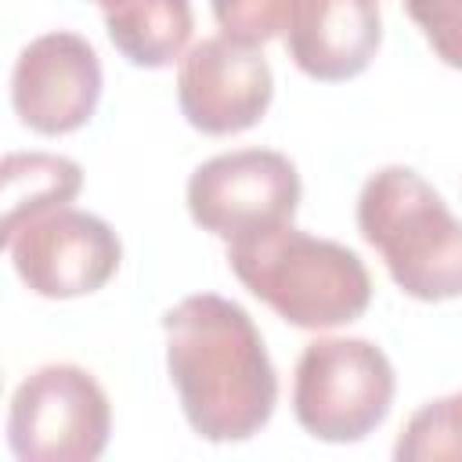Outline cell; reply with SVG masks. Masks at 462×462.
Wrapping results in <instances>:
<instances>
[{
    "mask_svg": "<svg viewBox=\"0 0 462 462\" xmlns=\"http://www.w3.org/2000/svg\"><path fill=\"white\" fill-rule=\"evenodd\" d=\"M166 368L188 426L209 444L256 437L278 404V372L249 310L195 292L162 314Z\"/></svg>",
    "mask_w": 462,
    "mask_h": 462,
    "instance_id": "6da1fadb",
    "label": "cell"
},
{
    "mask_svg": "<svg viewBox=\"0 0 462 462\" xmlns=\"http://www.w3.org/2000/svg\"><path fill=\"white\" fill-rule=\"evenodd\" d=\"M235 278L296 328H339L357 321L372 303V274L365 260L292 224L227 242Z\"/></svg>",
    "mask_w": 462,
    "mask_h": 462,
    "instance_id": "7a4b0ae2",
    "label": "cell"
},
{
    "mask_svg": "<svg viewBox=\"0 0 462 462\" xmlns=\"http://www.w3.org/2000/svg\"><path fill=\"white\" fill-rule=\"evenodd\" d=\"M357 231L404 296L419 303L462 296V220L411 166H383L365 180Z\"/></svg>",
    "mask_w": 462,
    "mask_h": 462,
    "instance_id": "3957f363",
    "label": "cell"
},
{
    "mask_svg": "<svg viewBox=\"0 0 462 462\" xmlns=\"http://www.w3.org/2000/svg\"><path fill=\"white\" fill-rule=\"evenodd\" d=\"M397 375L383 346L357 336H321L292 372V415L314 440L357 444L393 408Z\"/></svg>",
    "mask_w": 462,
    "mask_h": 462,
    "instance_id": "277c9868",
    "label": "cell"
},
{
    "mask_svg": "<svg viewBox=\"0 0 462 462\" xmlns=\"http://www.w3.org/2000/svg\"><path fill=\"white\" fill-rule=\"evenodd\" d=\"M108 437V393L79 365H40L11 393L7 448L18 462H94Z\"/></svg>",
    "mask_w": 462,
    "mask_h": 462,
    "instance_id": "5b68a950",
    "label": "cell"
},
{
    "mask_svg": "<svg viewBox=\"0 0 462 462\" xmlns=\"http://www.w3.org/2000/svg\"><path fill=\"white\" fill-rule=\"evenodd\" d=\"M300 195L296 162L274 148L224 152L188 177V213L220 242H242L292 224Z\"/></svg>",
    "mask_w": 462,
    "mask_h": 462,
    "instance_id": "8992f818",
    "label": "cell"
},
{
    "mask_svg": "<svg viewBox=\"0 0 462 462\" xmlns=\"http://www.w3.org/2000/svg\"><path fill=\"white\" fill-rule=\"evenodd\" d=\"M4 249L22 285L43 300L90 296L123 263V242L112 224L76 206H58L18 224L4 238Z\"/></svg>",
    "mask_w": 462,
    "mask_h": 462,
    "instance_id": "52a82bcc",
    "label": "cell"
},
{
    "mask_svg": "<svg viewBox=\"0 0 462 462\" xmlns=\"http://www.w3.org/2000/svg\"><path fill=\"white\" fill-rule=\"evenodd\" d=\"M274 97V72L260 47L220 36L191 43L177 65V105L188 126L206 137H231L256 126Z\"/></svg>",
    "mask_w": 462,
    "mask_h": 462,
    "instance_id": "ba28073f",
    "label": "cell"
},
{
    "mask_svg": "<svg viewBox=\"0 0 462 462\" xmlns=\"http://www.w3.org/2000/svg\"><path fill=\"white\" fill-rule=\"evenodd\" d=\"M101 101V61L90 40L69 29L29 40L11 72V108L22 126L65 137L87 126Z\"/></svg>",
    "mask_w": 462,
    "mask_h": 462,
    "instance_id": "9c48e42d",
    "label": "cell"
},
{
    "mask_svg": "<svg viewBox=\"0 0 462 462\" xmlns=\"http://www.w3.org/2000/svg\"><path fill=\"white\" fill-rule=\"evenodd\" d=\"M383 43L379 0H300L285 29L289 61L318 83L361 76Z\"/></svg>",
    "mask_w": 462,
    "mask_h": 462,
    "instance_id": "30bf717a",
    "label": "cell"
},
{
    "mask_svg": "<svg viewBox=\"0 0 462 462\" xmlns=\"http://www.w3.org/2000/svg\"><path fill=\"white\" fill-rule=\"evenodd\" d=\"M191 29V0H119L105 11L112 47L137 69H166L180 61Z\"/></svg>",
    "mask_w": 462,
    "mask_h": 462,
    "instance_id": "8fae6325",
    "label": "cell"
},
{
    "mask_svg": "<svg viewBox=\"0 0 462 462\" xmlns=\"http://www.w3.org/2000/svg\"><path fill=\"white\" fill-rule=\"evenodd\" d=\"M83 191L79 162L51 152H11L4 155V238L58 206H69Z\"/></svg>",
    "mask_w": 462,
    "mask_h": 462,
    "instance_id": "7c38bea8",
    "label": "cell"
},
{
    "mask_svg": "<svg viewBox=\"0 0 462 462\" xmlns=\"http://www.w3.org/2000/svg\"><path fill=\"white\" fill-rule=\"evenodd\" d=\"M397 462H440V458H462V390L451 397L426 401L411 419L404 422L397 444Z\"/></svg>",
    "mask_w": 462,
    "mask_h": 462,
    "instance_id": "4fadbf2b",
    "label": "cell"
},
{
    "mask_svg": "<svg viewBox=\"0 0 462 462\" xmlns=\"http://www.w3.org/2000/svg\"><path fill=\"white\" fill-rule=\"evenodd\" d=\"M300 0H209L220 32L245 47H263L285 36Z\"/></svg>",
    "mask_w": 462,
    "mask_h": 462,
    "instance_id": "5bb4252c",
    "label": "cell"
},
{
    "mask_svg": "<svg viewBox=\"0 0 462 462\" xmlns=\"http://www.w3.org/2000/svg\"><path fill=\"white\" fill-rule=\"evenodd\" d=\"M404 11L430 51L462 72V0H404Z\"/></svg>",
    "mask_w": 462,
    "mask_h": 462,
    "instance_id": "9a60e30c",
    "label": "cell"
},
{
    "mask_svg": "<svg viewBox=\"0 0 462 462\" xmlns=\"http://www.w3.org/2000/svg\"><path fill=\"white\" fill-rule=\"evenodd\" d=\"M94 4H97L101 11H108V7H112V4H119V0H94Z\"/></svg>",
    "mask_w": 462,
    "mask_h": 462,
    "instance_id": "2e32d148",
    "label": "cell"
}]
</instances>
